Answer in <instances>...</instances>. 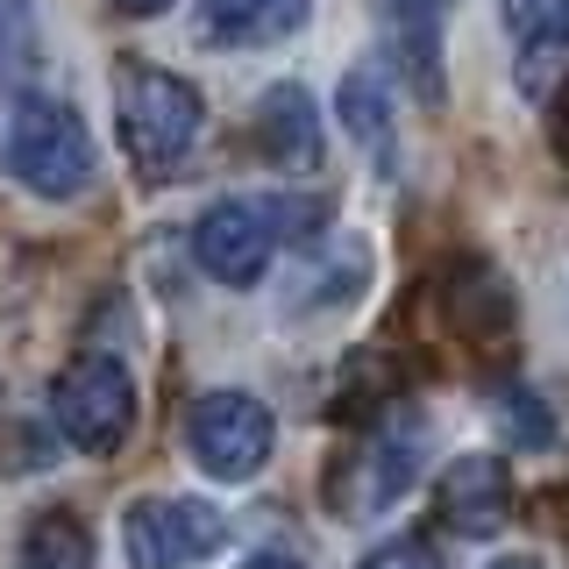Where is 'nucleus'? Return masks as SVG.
I'll return each mask as SVG.
<instances>
[{
    "label": "nucleus",
    "instance_id": "obj_16",
    "mask_svg": "<svg viewBox=\"0 0 569 569\" xmlns=\"http://www.w3.org/2000/svg\"><path fill=\"white\" fill-rule=\"evenodd\" d=\"M498 413H506V427H512V441H527V449H541V441H548V406L541 399H533V391H520V385H506V391H498Z\"/></svg>",
    "mask_w": 569,
    "mask_h": 569
},
{
    "label": "nucleus",
    "instance_id": "obj_8",
    "mask_svg": "<svg viewBox=\"0 0 569 569\" xmlns=\"http://www.w3.org/2000/svg\"><path fill=\"white\" fill-rule=\"evenodd\" d=\"M435 512H441V527H449V533H462V541H491V533L506 527V512H512V470H506V456H491V449L456 456L449 470L435 477Z\"/></svg>",
    "mask_w": 569,
    "mask_h": 569
},
{
    "label": "nucleus",
    "instance_id": "obj_20",
    "mask_svg": "<svg viewBox=\"0 0 569 569\" xmlns=\"http://www.w3.org/2000/svg\"><path fill=\"white\" fill-rule=\"evenodd\" d=\"M491 569H541V562H533V556H498Z\"/></svg>",
    "mask_w": 569,
    "mask_h": 569
},
{
    "label": "nucleus",
    "instance_id": "obj_11",
    "mask_svg": "<svg viewBox=\"0 0 569 569\" xmlns=\"http://www.w3.org/2000/svg\"><path fill=\"white\" fill-rule=\"evenodd\" d=\"M257 150L271 157L278 171H313L320 164V107L307 86H271L257 100Z\"/></svg>",
    "mask_w": 569,
    "mask_h": 569
},
{
    "label": "nucleus",
    "instance_id": "obj_13",
    "mask_svg": "<svg viewBox=\"0 0 569 569\" xmlns=\"http://www.w3.org/2000/svg\"><path fill=\"white\" fill-rule=\"evenodd\" d=\"M342 121H349V136L391 171V142H399V129H391V86H385V71H349V79H342Z\"/></svg>",
    "mask_w": 569,
    "mask_h": 569
},
{
    "label": "nucleus",
    "instance_id": "obj_7",
    "mask_svg": "<svg viewBox=\"0 0 569 569\" xmlns=\"http://www.w3.org/2000/svg\"><path fill=\"white\" fill-rule=\"evenodd\" d=\"M427 462V427L406 420V427H378L356 456H342V470L328 477V498H335V520H370V512L399 506L406 485L420 477Z\"/></svg>",
    "mask_w": 569,
    "mask_h": 569
},
{
    "label": "nucleus",
    "instance_id": "obj_9",
    "mask_svg": "<svg viewBox=\"0 0 569 569\" xmlns=\"http://www.w3.org/2000/svg\"><path fill=\"white\" fill-rule=\"evenodd\" d=\"M378 14L391 36V71L427 107H441V14H449V0H378Z\"/></svg>",
    "mask_w": 569,
    "mask_h": 569
},
{
    "label": "nucleus",
    "instance_id": "obj_5",
    "mask_svg": "<svg viewBox=\"0 0 569 569\" xmlns=\"http://www.w3.org/2000/svg\"><path fill=\"white\" fill-rule=\"evenodd\" d=\"M271 441H278V420L257 391L221 385V391H200L186 406V449L213 485H249L271 462Z\"/></svg>",
    "mask_w": 569,
    "mask_h": 569
},
{
    "label": "nucleus",
    "instance_id": "obj_4",
    "mask_svg": "<svg viewBox=\"0 0 569 569\" xmlns=\"http://www.w3.org/2000/svg\"><path fill=\"white\" fill-rule=\"evenodd\" d=\"M50 413H58L64 441L79 456H114L121 441H129V427H136V378H129V363L107 356V349L71 356V363L58 370V385H50Z\"/></svg>",
    "mask_w": 569,
    "mask_h": 569
},
{
    "label": "nucleus",
    "instance_id": "obj_14",
    "mask_svg": "<svg viewBox=\"0 0 569 569\" xmlns=\"http://www.w3.org/2000/svg\"><path fill=\"white\" fill-rule=\"evenodd\" d=\"M22 569H93V533L79 512H36L22 533Z\"/></svg>",
    "mask_w": 569,
    "mask_h": 569
},
{
    "label": "nucleus",
    "instance_id": "obj_17",
    "mask_svg": "<svg viewBox=\"0 0 569 569\" xmlns=\"http://www.w3.org/2000/svg\"><path fill=\"white\" fill-rule=\"evenodd\" d=\"M363 569H441V556L427 541H385L378 556H363Z\"/></svg>",
    "mask_w": 569,
    "mask_h": 569
},
{
    "label": "nucleus",
    "instance_id": "obj_18",
    "mask_svg": "<svg viewBox=\"0 0 569 569\" xmlns=\"http://www.w3.org/2000/svg\"><path fill=\"white\" fill-rule=\"evenodd\" d=\"M107 8H114V14H136V22H150V14H164L171 0H107Z\"/></svg>",
    "mask_w": 569,
    "mask_h": 569
},
{
    "label": "nucleus",
    "instance_id": "obj_3",
    "mask_svg": "<svg viewBox=\"0 0 569 569\" xmlns=\"http://www.w3.org/2000/svg\"><path fill=\"white\" fill-rule=\"evenodd\" d=\"M0 157H8V171L22 178L29 192H43V200H79V192L93 186V171H100L79 107H64L50 93H22V100H14L8 136H0Z\"/></svg>",
    "mask_w": 569,
    "mask_h": 569
},
{
    "label": "nucleus",
    "instance_id": "obj_10",
    "mask_svg": "<svg viewBox=\"0 0 569 569\" xmlns=\"http://www.w3.org/2000/svg\"><path fill=\"white\" fill-rule=\"evenodd\" d=\"M313 0H200V43L213 50H263L299 36Z\"/></svg>",
    "mask_w": 569,
    "mask_h": 569
},
{
    "label": "nucleus",
    "instance_id": "obj_6",
    "mask_svg": "<svg viewBox=\"0 0 569 569\" xmlns=\"http://www.w3.org/2000/svg\"><path fill=\"white\" fill-rule=\"evenodd\" d=\"M228 541V512L207 498H136L121 512V548L136 569H186Z\"/></svg>",
    "mask_w": 569,
    "mask_h": 569
},
{
    "label": "nucleus",
    "instance_id": "obj_2",
    "mask_svg": "<svg viewBox=\"0 0 569 569\" xmlns=\"http://www.w3.org/2000/svg\"><path fill=\"white\" fill-rule=\"evenodd\" d=\"M328 221V207L313 200H221L200 213V228H192V257H200V271L213 284H257L263 263L278 257L284 236H313V228Z\"/></svg>",
    "mask_w": 569,
    "mask_h": 569
},
{
    "label": "nucleus",
    "instance_id": "obj_12",
    "mask_svg": "<svg viewBox=\"0 0 569 569\" xmlns=\"http://www.w3.org/2000/svg\"><path fill=\"white\" fill-rule=\"evenodd\" d=\"M498 22H506V36L520 43V86L527 100L548 93V71H556V58L569 50V0H491Z\"/></svg>",
    "mask_w": 569,
    "mask_h": 569
},
{
    "label": "nucleus",
    "instance_id": "obj_1",
    "mask_svg": "<svg viewBox=\"0 0 569 569\" xmlns=\"http://www.w3.org/2000/svg\"><path fill=\"white\" fill-rule=\"evenodd\" d=\"M114 121H121V150L136 157V171L142 178H171L186 164V150L200 142L207 107L164 64H121L114 71Z\"/></svg>",
    "mask_w": 569,
    "mask_h": 569
},
{
    "label": "nucleus",
    "instance_id": "obj_19",
    "mask_svg": "<svg viewBox=\"0 0 569 569\" xmlns=\"http://www.w3.org/2000/svg\"><path fill=\"white\" fill-rule=\"evenodd\" d=\"M242 569H307V562H292V556H271V548H257Z\"/></svg>",
    "mask_w": 569,
    "mask_h": 569
},
{
    "label": "nucleus",
    "instance_id": "obj_15",
    "mask_svg": "<svg viewBox=\"0 0 569 569\" xmlns=\"http://www.w3.org/2000/svg\"><path fill=\"white\" fill-rule=\"evenodd\" d=\"M43 64V29H36V0H0V86H29Z\"/></svg>",
    "mask_w": 569,
    "mask_h": 569
}]
</instances>
